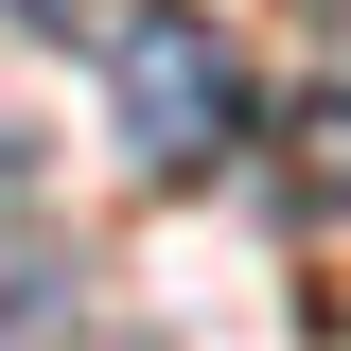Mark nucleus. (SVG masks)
<instances>
[{
  "mask_svg": "<svg viewBox=\"0 0 351 351\" xmlns=\"http://www.w3.org/2000/svg\"><path fill=\"white\" fill-rule=\"evenodd\" d=\"M281 211H316V228L351 211V88H316L299 123H281Z\"/></svg>",
  "mask_w": 351,
  "mask_h": 351,
  "instance_id": "obj_2",
  "label": "nucleus"
},
{
  "mask_svg": "<svg viewBox=\"0 0 351 351\" xmlns=\"http://www.w3.org/2000/svg\"><path fill=\"white\" fill-rule=\"evenodd\" d=\"M36 18H71V0H36Z\"/></svg>",
  "mask_w": 351,
  "mask_h": 351,
  "instance_id": "obj_3",
  "label": "nucleus"
},
{
  "mask_svg": "<svg viewBox=\"0 0 351 351\" xmlns=\"http://www.w3.org/2000/svg\"><path fill=\"white\" fill-rule=\"evenodd\" d=\"M106 123H123L141 176H211L246 158V71L193 0H106Z\"/></svg>",
  "mask_w": 351,
  "mask_h": 351,
  "instance_id": "obj_1",
  "label": "nucleus"
}]
</instances>
